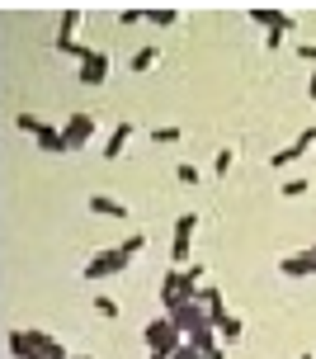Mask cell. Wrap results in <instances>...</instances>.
Here are the masks:
<instances>
[{"mask_svg":"<svg viewBox=\"0 0 316 359\" xmlns=\"http://www.w3.org/2000/svg\"><path fill=\"white\" fill-rule=\"evenodd\" d=\"M142 341H146V350H151L156 359H175L179 345H184V336L175 331V322H170V317H156V322H146Z\"/></svg>","mask_w":316,"mask_h":359,"instance_id":"1","label":"cell"},{"mask_svg":"<svg viewBox=\"0 0 316 359\" xmlns=\"http://www.w3.org/2000/svg\"><path fill=\"white\" fill-rule=\"evenodd\" d=\"M128 260H132V255H128L123 246H109V251H99L85 269H81V279H90V284H95V279H109V274H123Z\"/></svg>","mask_w":316,"mask_h":359,"instance_id":"2","label":"cell"},{"mask_svg":"<svg viewBox=\"0 0 316 359\" xmlns=\"http://www.w3.org/2000/svg\"><path fill=\"white\" fill-rule=\"evenodd\" d=\"M170 322H175V331L189 341L193 331H203V326H212V317H208V307H198V303H179V307H170L165 312Z\"/></svg>","mask_w":316,"mask_h":359,"instance_id":"3","label":"cell"},{"mask_svg":"<svg viewBox=\"0 0 316 359\" xmlns=\"http://www.w3.org/2000/svg\"><path fill=\"white\" fill-rule=\"evenodd\" d=\"M312 147H316V123H307V128L298 133V137H293V142H288V147H279V151L269 156V165H274V170H283V165H293L298 156H307Z\"/></svg>","mask_w":316,"mask_h":359,"instance_id":"4","label":"cell"},{"mask_svg":"<svg viewBox=\"0 0 316 359\" xmlns=\"http://www.w3.org/2000/svg\"><path fill=\"white\" fill-rule=\"evenodd\" d=\"M62 137H67V151H81V147L95 137V114H81V109H76L67 123H62Z\"/></svg>","mask_w":316,"mask_h":359,"instance_id":"5","label":"cell"},{"mask_svg":"<svg viewBox=\"0 0 316 359\" xmlns=\"http://www.w3.org/2000/svg\"><path fill=\"white\" fill-rule=\"evenodd\" d=\"M250 19H255L260 29H269V34H293V15H288V10H274V5H255Z\"/></svg>","mask_w":316,"mask_h":359,"instance_id":"6","label":"cell"},{"mask_svg":"<svg viewBox=\"0 0 316 359\" xmlns=\"http://www.w3.org/2000/svg\"><path fill=\"white\" fill-rule=\"evenodd\" d=\"M279 269L288 274V279H307V274H316V246L312 251H293L288 260H279Z\"/></svg>","mask_w":316,"mask_h":359,"instance_id":"7","label":"cell"},{"mask_svg":"<svg viewBox=\"0 0 316 359\" xmlns=\"http://www.w3.org/2000/svg\"><path fill=\"white\" fill-rule=\"evenodd\" d=\"M85 208L95 217H118V222H128V203L123 198H109V194H90L85 198Z\"/></svg>","mask_w":316,"mask_h":359,"instance_id":"8","label":"cell"},{"mask_svg":"<svg viewBox=\"0 0 316 359\" xmlns=\"http://www.w3.org/2000/svg\"><path fill=\"white\" fill-rule=\"evenodd\" d=\"M76 76H81V86H104V81H109V57H104V53H95Z\"/></svg>","mask_w":316,"mask_h":359,"instance_id":"9","label":"cell"},{"mask_svg":"<svg viewBox=\"0 0 316 359\" xmlns=\"http://www.w3.org/2000/svg\"><path fill=\"white\" fill-rule=\"evenodd\" d=\"M57 53H62V57H76V67H85V62L99 53V48H90V43H76V38H57Z\"/></svg>","mask_w":316,"mask_h":359,"instance_id":"10","label":"cell"},{"mask_svg":"<svg viewBox=\"0 0 316 359\" xmlns=\"http://www.w3.org/2000/svg\"><path fill=\"white\" fill-rule=\"evenodd\" d=\"M128 137H132V123H118L114 133H109V142H104V156H109V161H118V156H123Z\"/></svg>","mask_w":316,"mask_h":359,"instance_id":"11","label":"cell"},{"mask_svg":"<svg viewBox=\"0 0 316 359\" xmlns=\"http://www.w3.org/2000/svg\"><path fill=\"white\" fill-rule=\"evenodd\" d=\"M34 142L43 147V151H53V156H62V151H67V137H62V128H53V123L43 128V133H38Z\"/></svg>","mask_w":316,"mask_h":359,"instance_id":"12","label":"cell"},{"mask_svg":"<svg viewBox=\"0 0 316 359\" xmlns=\"http://www.w3.org/2000/svg\"><path fill=\"white\" fill-rule=\"evenodd\" d=\"M5 345H10V355H15V359H38L34 345H29V331H10V336H5Z\"/></svg>","mask_w":316,"mask_h":359,"instance_id":"13","label":"cell"},{"mask_svg":"<svg viewBox=\"0 0 316 359\" xmlns=\"http://www.w3.org/2000/svg\"><path fill=\"white\" fill-rule=\"evenodd\" d=\"M175 19H179L175 5H151V10H146V24H156V29H170Z\"/></svg>","mask_w":316,"mask_h":359,"instance_id":"14","label":"cell"},{"mask_svg":"<svg viewBox=\"0 0 316 359\" xmlns=\"http://www.w3.org/2000/svg\"><path fill=\"white\" fill-rule=\"evenodd\" d=\"M212 331H217V326H203V331H193V336H189V345L198 350V355H217V350H222V345L212 341Z\"/></svg>","mask_w":316,"mask_h":359,"instance_id":"15","label":"cell"},{"mask_svg":"<svg viewBox=\"0 0 316 359\" xmlns=\"http://www.w3.org/2000/svg\"><path fill=\"white\" fill-rule=\"evenodd\" d=\"M241 331H246V326H241V317H222V322H217V336H222V345H236L241 341Z\"/></svg>","mask_w":316,"mask_h":359,"instance_id":"16","label":"cell"},{"mask_svg":"<svg viewBox=\"0 0 316 359\" xmlns=\"http://www.w3.org/2000/svg\"><path fill=\"white\" fill-rule=\"evenodd\" d=\"M307 189H312V180H307V175H288V180L279 184L283 198H298V194H307Z\"/></svg>","mask_w":316,"mask_h":359,"instance_id":"17","label":"cell"},{"mask_svg":"<svg viewBox=\"0 0 316 359\" xmlns=\"http://www.w3.org/2000/svg\"><path fill=\"white\" fill-rule=\"evenodd\" d=\"M193 227H198V213H179L175 217V241H193Z\"/></svg>","mask_w":316,"mask_h":359,"instance_id":"18","label":"cell"},{"mask_svg":"<svg viewBox=\"0 0 316 359\" xmlns=\"http://www.w3.org/2000/svg\"><path fill=\"white\" fill-rule=\"evenodd\" d=\"M76 24H81V10L67 5V10H62V24H57V38H71V34H76Z\"/></svg>","mask_w":316,"mask_h":359,"instance_id":"19","label":"cell"},{"mask_svg":"<svg viewBox=\"0 0 316 359\" xmlns=\"http://www.w3.org/2000/svg\"><path fill=\"white\" fill-rule=\"evenodd\" d=\"M151 62H156V43H146V48H137V53H132V62H128V67H132V72H146V67H151Z\"/></svg>","mask_w":316,"mask_h":359,"instance_id":"20","label":"cell"},{"mask_svg":"<svg viewBox=\"0 0 316 359\" xmlns=\"http://www.w3.org/2000/svg\"><path fill=\"white\" fill-rule=\"evenodd\" d=\"M151 142H156V147H175V142H179V128H175V123L151 128Z\"/></svg>","mask_w":316,"mask_h":359,"instance_id":"21","label":"cell"},{"mask_svg":"<svg viewBox=\"0 0 316 359\" xmlns=\"http://www.w3.org/2000/svg\"><path fill=\"white\" fill-rule=\"evenodd\" d=\"M189 255H193V241H175V246H170V260H175V269H189Z\"/></svg>","mask_w":316,"mask_h":359,"instance_id":"22","label":"cell"},{"mask_svg":"<svg viewBox=\"0 0 316 359\" xmlns=\"http://www.w3.org/2000/svg\"><path fill=\"white\" fill-rule=\"evenodd\" d=\"M15 128H19V133H34V137H38V133H43L48 123H43L38 114H19V118H15Z\"/></svg>","mask_w":316,"mask_h":359,"instance_id":"23","label":"cell"},{"mask_svg":"<svg viewBox=\"0 0 316 359\" xmlns=\"http://www.w3.org/2000/svg\"><path fill=\"white\" fill-rule=\"evenodd\" d=\"M95 312L109 317V322H118V298H104V293H99V298H95Z\"/></svg>","mask_w":316,"mask_h":359,"instance_id":"24","label":"cell"},{"mask_svg":"<svg viewBox=\"0 0 316 359\" xmlns=\"http://www.w3.org/2000/svg\"><path fill=\"white\" fill-rule=\"evenodd\" d=\"M142 19H146V10H137V5H123V10H118V24H128V29L142 24Z\"/></svg>","mask_w":316,"mask_h":359,"instance_id":"25","label":"cell"},{"mask_svg":"<svg viewBox=\"0 0 316 359\" xmlns=\"http://www.w3.org/2000/svg\"><path fill=\"white\" fill-rule=\"evenodd\" d=\"M231 161H236V156H231V147H222V151H217V161H212V170H217V175H231Z\"/></svg>","mask_w":316,"mask_h":359,"instance_id":"26","label":"cell"},{"mask_svg":"<svg viewBox=\"0 0 316 359\" xmlns=\"http://www.w3.org/2000/svg\"><path fill=\"white\" fill-rule=\"evenodd\" d=\"M118 246H123V251H128V255H137V251H142V246H146V236H142V232H128V236H123V241H118Z\"/></svg>","mask_w":316,"mask_h":359,"instance_id":"27","label":"cell"},{"mask_svg":"<svg viewBox=\"0 0 316 359\" xmlns=\"http://www.w3.org/2000/svg\"><path fill=\"white\" fill-rule=\"evenodd\" d=\"M175 180H179V184H198V170H193L189 161H179L175 165Z\"/></svg>","mask_w":316,"mask_h":359,"instance_id":"28","label":"cell"},{"mask_svg":"<svg viewBox=\"0 0 316 359\" xmlns=\"http://www.w3.org/2000/svg\"><path fill=\"white\" fill-rule=\"evenodd\" d=\"M298 57H302V62H307V67L316 72V43H307V38H302V43H298Z\"/></svg>","mask_w":316,"mask_h":359,"instance_id":"29","label":"cell"},{"mask_svg":"<svg viewBox=\"0 0 316 359\" xmlns=\"http://www.w3.org/2000/svg\"><path fill=\"white\" fill-rule=\"evenodd\" d=\"M307 95H312V104H316V72H312V81H307Z\"/></svg>","mask_w":316,"mask_h":359,"instance_id":"30","label":"cell"},{"mask_svg":"<svg viewBox=\"0 0 316 359\" xmlns=\"http://www.w3.org/2000/svg\"><path fill=\"white\" fill-rule=\"evenodd\" d=\"M298 359H316V355H312V350H302V355H298Z\"/></svg>","mask_w":316,"mask_h":359,"instance_id":"31","label":"cell"},{"mask_svg":"<svg viewBox=\"0 0 316 359\" xmlns=\"http://www.w3.org/2000/svg\"><path fill=\"white\" fill-rule=\"evenodd\" d=\"M71 359H95V355H71Z\"/></svg>","mask_w":316,"mask_h":359,"instance_id":"32","label":"cell"}]
</instances>
